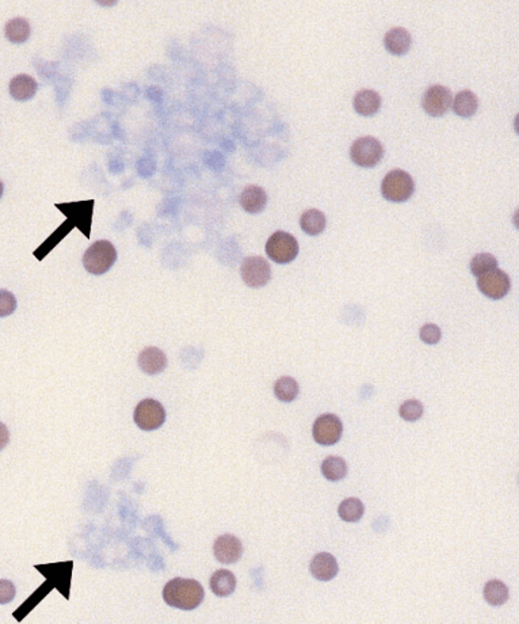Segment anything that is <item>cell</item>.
Returning <instances> with one entry per match:
<instances>
[{
	"mask_svg": "<svg viewBox=\"0 0 519 624\" xmlns=\"http://www.w3.org/2000/svg\"><path fill=\"white\" fill-rule=\"evenodd\" d=\"M205 598L202 585L190 578H174L165 583L163 600L167 605L182 610L198 608Z\"/></svg>",
	"mask_w": 519,
	"mask_h": 624,
	"instance_id": "1",
	"label": "cell"
},
{
	"mask_svg": "<svg viewBox=\"0 0 519 624\" xmlns=\"http://www.w3.org/2000/svg\"><path fill=\"white\" fill-rule=\"evenodd\" d=\"M117 261V250L109 240H98L86 250L83 265L91 275L101 276L109 272Z\"/></svg>",
	"mask_w": 519,
	"mask_h": 624,
	"instance_id": "2",
	"label": "cell"
},
{
	"mask_svg": "<svg viewBox=\"0 0 519 624\" xmlns=\"http://www.w3.org/2000/svg\"><path fill=\"white\" fill-rule=\"evenodd\" d=\"M415 192V182L404 170L389 171L381 183V193L391 203H406Z\"/></svg>",
	"mask_w": 519,
	"mask_h": 624,
	"instance_id": "3",
	"label": "cell"
},
{
	"mask_svg": "<svg viewBox=\"0 0 519 624\" xmlns=\"http://www.w3.org/2000/svg\"><path fill=\"white\" fill-rule=\"evenodd\" d=\"M384 145L371 136L356 139L350 147V159L356 166L371 168L377 166L384 158Z\"/></svg>",
	"mask_w": 519,
	"mask_h": 624,
	"instance_id": "4",
	"label": "cell"
},
{
	"mask_svg": "<svg viewBox=\"0 0 519 624\" xmlns=\"http://www.w3.org/2000/svg\"><path fill=\"white\" fill-rule=\"evenodd\" d=\"M267 255L277 264H289L299 255V243L296 237L285 231H277L266 243Z\"/></svg>",
	"mask_w": 519,
	"mask_h": 624,
	"instance_id": "5",
	"label": "cell"
},
{
	"mask_svg": "<svg viewBox=\"0 0 519 624\" xmlns=\"http://www.w3.org/2000/svg\"><path fill=\"white\" fill-rule=\"evenodd\" d=\"M133 419L137 426L144 431H152L163 426L165 410L156 399H144L137 404Z\"/></svg>",
	"mask_w": 519,
	"mask_h": 624,
	"instance_id": "6",
	"label": "cell"
},
{
	"mask_svg": "<svg viewBox=\"0 0 519 624\" xmlns=\"http://www.w3.org/2000/svg\"><path fill=\"white\" fill-rule=\"evenodd\" d=\"M242 280L250 288H262L272 280V267L262 257H247L240 267Z\"/></svg>",
	"mask_w": 519,
	"mask_h": 624,
	"instance_id": "7",
	"label": "cell"
},
{
	"mask_svg": "<svg viewBox=\"0 0 519 624\" xmlns=\"http://www.w3.org/2000/svg\"><path fill=\"white\" fill-rule=\"evenodd\" d=\"M451 90L441 84H433L424 91L422 108L431 117H443L451 108Z\"/></svg>",
	"mask_w": 519,
	"mask_h": 624,
	"instance_id": "8",
	"label": "cell"
},
{
	"mask_svg": "<svg viewBox=\"0 0 519 624\" xmlns=\"http://www.w3.org/2000/svg\"><path fill=\"white\" fill-rule=\"evenodd\" d=\"M478 291L492 300H499L507 296L511 288V281L503 270L493 269L478 277Z\"/></svg>",
	"mask_w": 519,
	"mask_h": 624,
	"instance_id": "9",
	"label": "cell"
},
{
	"mask_svg": "<svg viewBox=\"0 0 519 624\" xmlns=\"http://www.w3.org/2000/svg\"><path fill=\"white\" fill-rule=\"evenodd\" d=\"M341 421L335 414H324L314 421L312 436L317 444L326 446L336 444L341 440Z\"/></svg>",
	"mask_w": 519,
	"mask_h": 624,
	"instance_id": "10",
	"label": "cell"
},
{
	"mask_svg": "<svg viewBox=\"0 0 519 624\" xmlns=\"http://www.w3.org/2000/svg\"><path fill=\"white\" fill-rule=\"evenodd\" d=\"M213 554L221 563L232 565L243 556V544L233 535H221L213 544Z\"/></svg>",
	"mask_w": 519,
	"mask_h": 624,
	"instance_id": "11",
	"label": "cell"
},
{
	"mask_svg": "<svg viewBox=\"0 0 519 624\" xmlns=\"http://www.w3.org/2000/svg\"><path fill=\"white\" fill-rule=\"evenodd\" d=\"M138 368L150 376L162 374L167 368V356L159 347H145L138 354Z\"/></svg>",
	"mask_w": 519,
	"mask_h": 624,
	"instance_id": "12",
	"label": "cell"
},
{
	"mask_svg": "<svg viewBox=\"0 0 519 624\" xmlns=\"http://www.w3.org/2000/svg\"><path fill=\"white\" fill-rule=\"evenodd\" d=\"M311 574L319 581H331L336 577L339 566L336 562V558L328 553H320L314 555L311 562Z\"/></svg>",
	"mask_w": 519,
	"mask_h": 624,
	"instance_id": "13",
	"label": "cell"
},
{
	"mask_svg": "<svg viewBox=\"0 0 519 624\" xmlns=\"http://www.w3.org/2000/svg\"><path fill=\"white\" fill-rule=\"evenodd\" d=\"M385 49L395 56L406 55L412 45V37L404 28H394L386 31L384 37Z\"/></svg>",
	"mask_w": 519,
	"mask_h": 624,
	"instance_id": "14",
	"label": "cell"
},
{
	"mask_svg": "<svg viewBox=\"0 0 519 624\" xmlns=\"http://www.w3.org/2000/svg\"><path fill=\"white\" fill-rule=\"evenodd\" d=\"M353 106L359 116L371 117L380 111L381 97L374 90H359L353 99Z\"/></svg>",
	"mask_w": 519,
	"mask_h": 624,
	"instance_id": "15",
	"label": "cell"
},
{
	"mask_svg": "<svg viewBox=\"0 0 519 624\" xmlns=\"http://www.w3.org/2000/svg\"><path fill=\"white\" fill-rule=\"evenodd\" d=\"M267 204V195L263 188L250 185L240 195V205L250 215H258Z\"/></svg>",
	"mask_w": 519,
	"mask_h": 624,
	"instance_id": "16",
	"label": "cell"
},
{
	"mask_svg": "<svg viewBox=\"0 0 519 624\" xmlns=\"http://www.w3.org/2000/svg\"><path fill=\"white\" fill-rule=\"evenodd\" d=\"M37 90H38V84L36 82V79L29 76V75H25V73L16 75L15 78L11 79L10 86H9L10 96L14 98L15 101H19V102H25V101L34 98V96L37 94Z\"/></svg>",
	"mask_w": 519,
	"mask_h": 624,
	"instance_id": "17",
	"label": "cell"
},
{
	"mask_svg": "<svg viewBox=\"0 0 519 624\" xmlns=\"http://www.w3.org/2000/svg\"><path fill=\"white\" fill-rule=\"evenodd\" d=\"M210 589L219 597H228L236 589V577L232 571L220 569L210 577Z\"/></svg>",
	"mask_w": 519,
	"mask_h": 624,
	"instance_id": "18",
	"label": "cell"
},
{
	"mask_svg": "<svg viewBox=\"0 0 519 624\" xmlns=\"http://www.w3.org/2000/svg\"><path fill=\"white\" fill-rule=\"evenodd\" d=\"M451 109L458 117L471 118L478 111V97L471 90H463L451 101Z\"/></svg>",
	"mask_w": 519,
	"mask_h": 624,
	"instance_id": "19",
	"label": "cell"
},
{
	"mask_svg": "<svg viewBox=\"0 0 519 624\" xmlns=\"http://www.w3.org/2000/svg\"><path fill=\"white\" fill-rule=\"evenodd\" d=\"M301 230L311 236L320 235L327 225L326 215L319 209H308L301 215Z\"/></svg>",
	"mask_w": 519,
	"mask_h": 624,
	"instance_id": "20",
	"label": "cell"
},
{
	"mask_svg": "<svg viewBox=\"0 0 519 624\" xmlns=\"http://www.w3.org/2000/svg\"><path fill=\"white\" fill-rule=\"evenodd\" d=\"M6 39L13 44H24L29 40L31 34V28L28 19L25 18H14L7 22L4 28Z\"/></svg>",
	"mask_w": 519,
	"mask_h": 624,
	"instance_id": "21",
	"label": "cell"
},
{
	"mask_svg": "<svg viewBox=\"0 0 519 624\" xmlns=\"http://www.w3.org/2000/svg\"><path fill=\"white\" fill-rule=\"evenodd\" d=\"M274 394H275L277 399H279L281 402H293L294 399H297V397L300 394V387H299V383L293 377L284 376L275 382Z\"/></svg>",
	"mask_w": 519,
	"mask_h": 624,
	"instance_id": "22",
	"label": "cell"
},
{
	"mask_svg": "<svg viewBox=\"0 0 519 624\" xmlns=\"http://www.w3.org/2000/svg\"><path fill=\"white\" fill-rule=\"evenodd\" d=\"M484 598L492 607H500L508 600V588L499 580H491L484 585Z\"/></svg>",
	"mask_w": 519,
	"mask_h": 624,
	"instance_id": "23",
	"label": "cell"
},
{
	"mask_svg": "<svg viewBox=\"0 0 519 624\" xmlns=\"http://www.w3.org/2000/svg\"><path fill=\"white\" fill-rule=\"evenodd\" d=\"M322 474L329 482L341 481L347 475V463L338 456H329L322 464Z\"/></svg>",
	"mask_w": 519,
	"mask_h": 624,
	"instance_id": "24",
	"label": "cell"
},
{
	"mask_svg": "<svg viewBox=\"0 0 519 624\" xmlns=\"http://www.w3.org/2000/svg\"><path fill=\"white\" fill-rule=\"evenodd\" d=\"M338 513L346 523H358L365 513V506L358 498H347L341 501Z\"/></svg>",
	"mask_w": 519,
	"mask_h": 624,
	"instance_id": "25",
	"label": "cell"
},
{
	"mask_svg": "<svg viewBox=\"0 0 519 624\" xmlns=\"http://www.w3.org/2000/svg\"><path fill=\"white\" fill-rule=\"evenodd\" d=\"M496 267H498V260L488 252L476 254L471 261V272L476 277L490 272V270H493Z\"/></svg>",
	"mask_w": 519,
	"mask_h": 624,
	"instance_id": "26",
	"label": "cell"
},
{
	"mask_svg": "<svg viewBox=\"0 0 519 624\" xmlns=\"http://www.w3.org/2000/svg\"><path fill=\"white\" fill-rule=\"evenodd\" d=\"M423 413V403L419 402L416 399L406 401L399 409V414L407 422H415V421L421 419Z\"/></svg>",
	"mask_w": 519,
	"mask_h": 624,
	"instance_id": "27",
	"label": "cell"
},
{
	"mask_svg": "<svg viewBox=\"0 0 519 624\" xmlns=\"http://www.w3.org/2000/svg\"><path fill=\"white\" fill-rule=\"evenodd\" d=\"M16 297L14 293L6 290H0V318L10 317L16 310Z\"/></svg>",
	"mask_w": 519,
	"mask_h": 624,
	"instance_id": "28",
	"label": "cell"
},
{
	"mask_svg": "<svg viewBox=\"0 0 519 624\" xmlns=\"http://www.w3.org/2000/svg\"><path fill=\"white\" fill-rule=\"evenodd\" d=\"M419 337H421V339L423 341L424 344H427V345H436V344H438V342L441 341L442 333H441V329L438 327L437 324L427 323V324H424L423 327L421 329Z\"/></svg>",
	"mask_w": 519,
	"mask_h": 624,
	"instance_id": "29",
	"label": "cell"
},
{
	"mask_svg": "<svg viewBox=\"0 0 519 624\" xmlns=\"http://www.w3.org/2000/svg\"><path fill=\"white\" fill-rule=\"evenodd\" d=\"M16 589L14 583L9 580H0V605L10 604L15 598Z\"/></svg>",
	"mask_w": 519,
	"mask_h": 624,
	"instance_id": "30",
	"label": "cell"
},
{
	"mask_svg": "<svg viewBox=\"0 0 519 624\" xmlns=\"http://www.w3.org/2000/svg\"><path fill=\"white\" fill-rule=\"evenodd\" d=\"M10 441V431L7 429V426L0 422V451H3Z\"/></svg>",
	"mask_w": 519,
	"mask_h": 624,
	"instance_id": "31",
	"label": "cell"
},
{
	"mask_svg": "<svg viewBox=\"0 0 519 624\" xmlns=\"http://www.w3.org/2000/svg\"><path fill=\"white\" fill-rule=\"evenodd\" d=\"M3 192H4V186H3V182L0 180V198L3 197Z\"/></svg>",
	"mask_w": 519,
	"mask_h": 624,
	"instance_id": "32",
	"label": "cell"
}]
</instances>
